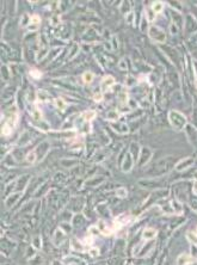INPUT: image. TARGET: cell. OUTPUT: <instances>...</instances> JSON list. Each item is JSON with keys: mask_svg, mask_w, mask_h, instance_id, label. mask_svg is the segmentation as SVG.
Returning a JSON list of instances; mask_svg holds the SVG:
<instances>
[{"mask_svg": "<svg viewBox=\"0 0 197 265\" xmlns=\"http://www.w3.org/2000/svg\"><path fill=\"white\" fill-rule=\"evenodd\" d=\"M170 118H171V123H172V126L174 127V128H177V123H179L181 128H183L184 124H185V118H184V116L179 115V113H177V111L171 112Z\"/></svg>", "mask_w": 197, "mask_h": 265, "instance_id": "obj_1", "label": "cell"}, {"mask_svg": "<svg viewBox=\"0 0 197 265\" xmlns=\"http://www.w3.org/2000/svg\"><path fill=\"white\" fill-rule=\"evenodd\" d=\"M149 34H151L152 40H154V41H158V42H164V41H165V34H164V31H161L160 29L153 27V28L151 29Z\"/></svg>", "mask_w": 197, "mask_h": 265, "instance_id": "obj_2", "label": "cell"}, {"mask_svg": "<svg viewBox=\"0 0 197 265\" xmlns=\"http://www.w3.org/2000/svg\"><path fill=\"white\" fill-rule=\"evenodd\" d=\"M113 84H115V79H113V77H110V75H106L102 80V88L104 91H108V90H110L113 87Z\"/></svg>", "mask_w": 197, "mask_h": 265, "instance_id": "obj_3", "label": "cell"}, {"mask_svg": "<svg viewBox=\"0 0 197 265\" xmlns=\"http://www.w3.org/2000/svg\"><path fill=\"white\" fill-rule=\"evenodd\" d=\"M97 227H98V229L100 231V233L104 234V235H110V234L113 233V229H110V228L106 226V223H104V221H102V220L98 221Z\"/></svg>", "mask_w": 197, "mask_h": 265, "instance_id": "obj_4", "label": "cell"}, {"mask_svg": "<svg viewBox=\"0 0 197 265\" xmlns=\"http://www.w3.org/2000/svg\"><path fill=\"white\" fill-rule=\"evenodd\" d=\"M192 262H194V258L190 257V256H188V254H182V256H179L178 259H177L178 265H189L190 263H192Z\"/></svg>", "mask_w": 197, "mask_h": 265, "instance_id": "obj_5", "label": "cell"}, {"mask_svg": "<svg viewBox=\"0 0 197 265\" xmlns=\"http://www.w3.org/2000/svg\"><path fill=\"white\" fill-rule=\"evenodd\" d=\"M155 235H156V231L153 229V228H145L143 229L142 237H143L145 240H151V239L155 238Z\"/></svg>", "mask_w": 197, "mask_h": 265, "instance_id": "obj_6", "label": "cell"}, {"mask_svg": "<svg viewBox=\"0 0 197 265\" xmlns=\"http://www.w3.org/2000/svg\"><path fill=\"white\" fill-rule=\"evenodd\" d=\"M152 10H153L154 13H160V12H163V10H164V2H161V1H155L154 4H153V6H152Z\"/></svg>", "mask_w": 197, "mask_h": 265, "instance_id": "obj_7", "label": "cell"}, {"mask_svg": "<svg viewBox=\"0 0 197 265\" xmlns=\"http://www.w3.org/2000/svg\"><path fill=\"white\" fill-rule=\"evenodd\" d=\"M55 105H56L57 109L61 110V111H63V110L67 108V103H66L62 98H57L56 100H55Z\"/></svg>", "mask_w": 197, "mask_h": 265, "instance_id": "obj_8", "label": "cell"}, {"mask_svg": "<svg viewBox=\"0 0 197 265\" xmlns=\"http://www.w3.org/2000/svg\"><path fill=\"white\" fill-rule=\"evenodd\" d=\"M96 111H85L83 112V118L85 121H92L96 117Z\"/></svg>", "mask_w": 197, "mask_h": 265, "instance_id": "obj_9", "label": "cell"}, {"mask_svg": "<svg viewBox=\"0 0 197 265\" xmlns=\"http://www.w3.org/2000/svg\"><path fill=\"white\" fill-rule=\"evenodd\" d=\"M93 74L91 73V72H86L84 73V75H83V79H84V81L86 84H91L92 83V80H93Z\"/></svg>", "mask_w": 197, "mask_h": 265, "instance_id": "obj_10", "label": "cell"}, {"mask_svg": "<svg viewBox=\"0 0 197 265\" xmlns=\"http://www.w3.org/2000/svg\"><path fill=\"white\" fill-rule=\"evenodd\" d=\"M30 74H31V77L34 79H41L42 78V72H40V70H31Z\"/></svg>", "mask_w": 197, "mask_h": 265, "instance_id": "obj_11", "label": "cell"}, {"mask_svg": "<svg viewBox=\"0 0 197 265\" xmlns=\"http://www.w3.org/2000/svg\"><path fill=\"white\" fill-rule=\"evenodd\" d=\"M11 133H12V128L5 123L4 127H2V135H4V136H7V135H10Z\"/></svg>", "mask_w": 197, "mask_h": 265, "instance_id": "obj_12", "label": "cell"}, {"mask_svg": "<svg viewBox=\"0 0 197 265\" xmlns=\"http://www.w3.org/2000/svg\"><path fill=\"white\" fill-rule=\"evenodd\" d=\"M31 22L34 23L32 24V27H34V30L37 28V25L41 23V19H40V17H37V16H32L31 17Z\"/></svg>", "mask_w": 197, "mask_h": 265, "instance_id": "obj_13", "label": "cell"}, {"mask_svg": "<svg viewBox=\"0 0 197 265\" xmlns=\"http://www.w3.org/2000/svg\"><path fill=\"white\" fill-rule=\"evenodd\" d=\"M27 160H28L30 164L35 163V160H36V153H35V152H30V153L27 155Z\"/></svg>", "mask_w": 197, "mask_h": 265, "instance_id": "obj_14", "label": "cell"}, {"mask_svg": "<svg viewBox=\"0 0 197 265\" xmlns=\"http://www.w3.org/2000/svg\"><path fill=\"white\" fill-rule=\"evenodd\" d=\"M188 239L192 242V244H195V245H197V237L194 234V233H188Z\"/></svg>", "mask_w": 197, "mask_h": 265, "instance_id": "obj_15", "label": "cell"}, {"mask_svg": "<svg viewBox=\"0 0 197 265\" xmlns=\"http://www.w3.org/2000/svg\"><path fill=\"white\" fill-rule=\"evenodd\" d=\"M95 100H100V99H102V95H100V93H98V95H95Z\"/></svg>", "mask_w": 197, "mask_h": 265, "instance_id": "obj_16", "label": "cell"}]
</instances>
